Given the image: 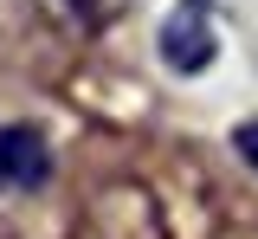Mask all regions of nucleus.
I'll use <instances>...</instances> for the list:
<instances>
[{"label":"nucleus","instance_id":"1","mask_svg":"<svg viewBox=\"0 0 258 239\" xmlns=\"http://www.w3.org/2000/svg\"><path fill=\"white\" fill-rule=\"evenodd\" d=\"M71 239H168V213H161L149 181L110 174V181H97L91 194H84Z\"/></svg>","mask_w":258,"mask_h":239},{"label":"nucleus","instance_id":"2","mask_svg":"<svg viewBox=\"0 0 258 239\" xmlns=\"http://www.w3.org/2000/svg\"><path fill=\"white\" fill-rule=\"evenodd\" d=\"M161 65L181 71V78H194V71H207L213 58H220V20H213V0H181L168 20H161Z\"/></svg>","mask_w":258,"mask_h":239},{"label":"nucleus","instance_id":"3","mask_svg":"<svg viewBox=\"0 0 258 239\" xmlns=\"http://www.w3.org/2000/svg\"><path fill=\"white\" fill-rule=\"evenodd\" d=\"M52 181V142L32 123H0V194H32Z\"/></svg>","mask_w":258,"mask_h":239},{"label":"nucleus","instance_id":"4","mask_svg":"<svg viewBox=\"0 0 258 239\" xmlns=\"http://www.w3.org/2000/svg\"><path fill=\"white\" fill-rule=\"evenodd\" d=\"M26 7L45 20V26L71 33V39H97V33H110V26L123 20L129 0H26Z\"/></svg>","mask_w":258,"mask_h":239},{"label":"nucleus","instance_id":"5","mask_svg":"<svg viewBox=\"0 0 258 239\" xmlns=\"http://www.w3.org/2000/svg\"><path fill=\"white\" fill-rule=\"evenodd\" d=\"M232 149H239V162H245V168L258 174V116H252V123H239V130H232Z\"/></svg>","mask_w":258,"mask_h":239},{"label":"nucleus","instance_id":"6","mask_svg":"<svg viewBox=\"0 0 258 239\" xmlns=\"http://www.w3.org/2000/svg\"><path fill=\"white\" fill-rule=\"evenodd\" d=\"M0 239H7V233H0Z\"/></svg>","mask_w":258,"mask_h":239}]
</instances>
